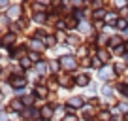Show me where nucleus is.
<instances>
[{
    "label": "nucleus",
    "mask_w": 128,
    "mask_h": 121,
    "mask_svg": "<svg viewBox=\"0 0 128 121\" xmlns=\"http://www.w3.org/2000/svg\"><path fill=\"white\" fill-rule=\"evenodd\" d=\"M60 65H62L66 70H74V68L77 66V63H76V59H74V57L68 55V57H62V59H60Z\"/></svg>",
    "instance_id": "nucleus-1"
},
{
    "label": "nucleus",
    "mask_w": 128,
    "mask_h": 121,
    "mask_svg": "<svg viewBox=\"0 0 128 121\" xmlns=\"http://www.w3.org/2000/svg\"><path fill=\"white\" fill-rule=\"evenodd\" d=\"M100 78H102V80H109V78H113V68H109V66L102 68V72H100Z\"/></svg>",
    "instance_id": "nucleus-2"
},
{
    "label": "nucleus",
    "mask_w": 128,
    "mask_h": 121,
    "mask_svg": "<svg viewBox=\"0 0 128 121\" xmlns=\"http://www.w3.org/2000/svg\"><path fill=\"white\" fill-rule=\"evenodd\" d=\"M68 106L70 108H79V106H83V100H81L79 97H74V98L68 100Z\"/></svg>",
    "instance_id": "nucleus-3"
},
{
    "label": "nucleus",
    "mask_w": 128,
    "mask_h": 121,
    "mask_svg": "<svg viewBox=\"0 0 128 121\" xmlns=\"http://www.w3.org/2000/svg\"><path fill=\"white\" fill-rule=\"evenodd\" d=\"M19 13H21V8H19V6H12V8H10V12H8V15L12 17V19H15V17H19Z\"/></svg>",
    "instance_id": "nucleus-4"
},
{
    "label": "nucleus",
    "mask_w": 128,
    "mask_h": 121,
    "mask_svg": "<svg viewBox=\"0 0 128 121\" xmlns=\"http://www.w3.org/2000/svg\"><path fill=\"white\" fill-rule=\"evenodd\" d=\"M12 110H13V112H19V110H23V102H21L19 98L12 100Z\"/></svg>",
    "instance_id": "nucleus-5"
},
{
    "label": "nucleus",
    "mask_w": 128,
    "mask_h": 121,
    "mask_svg": "<svg viewBox=\"0 0 128 121\" xmlns=\"http://www.w3.org/2000/svg\"><path fill=\"white\" fill-rule=\"evenodd\" d=\"M42 115H44L45 119H47V117H51V115H53V110L49 108V106H45V108L42 110Z\"/></svg>",
    "instance_id": "nucleus-6"
},
{
    "label": "nucleus",
    "mask_w": 128,
    "mask_h": 121,
    "mask_svg": "<svg viewBox=\"0 0 128 121\" xmlns=\"http://www.w3.org/2000/svg\"><path fill=\"white\" fill-rule=\"evenodd\" d=\"M12 85H13V87H23L24 80H23V78H21V80H19V78H17V80H12Z\"/></svg>",
    "instance_id": "nucleus-7"
},
{
    "label": "nucleus",
    "mask_w": 128,
    "mask_h": 121,
    "mask_svg": "<svg viewBox=\"0 0 128 121\" xmlns=\"http://www.w3.org/2000/svg\"><path fill=\"white\" fill-rule=\"evenodd\" d=\"M76 81H77L79 85H87V83H88V78H87V76H77Z\"/></svg>",
    "instance_id": "nucleus-8"
},
{
    "label": "nucleus",
    "mask_w": 128,
    "mask_h": 121,
    "mask_svg": "<svg viewBox=\"0 0 128 121\" xmlns=\"http://www.w3.org/2000/svg\"><path fill=\"white\" fill-rule=\"evenodd\" d=\"M34 21H38V23H44V21H45V15H44V13H36V15H34Z\"/></svg>",
    "instance_id": "nucleus-9"
},
{
    "label": "nucleus",
    "mask_w": 128,
    "mask_h": 121,
    "mask_svg": "<svg viewBox=\"0 0 128 121\" xmlns=\"http://www.w3.org/2000/svg\"><path fill=\"white\" fill-rule=\"evenodd\" d=\"M36 91H38V97H45V95H47V89L45 87H38Z\"/></svg>",
    "instance_id": "nucleus-10"
},
{
    "label": "nucleus",
    "mask_w": 128,
    "mask_h": 121,
    "mask_svg": "<svg viewBox=\"0 0 128 121\" xmlns=\"http://www.w3.org/2000/svg\"><path fill=\"white\" fill-rule=\"evenodd\" d=\"M117 27H119V28H126V27H128V23H126L124 19H119V21H117Z\"/></svg>",
    "instance_id": "nucleus-11"
},
{
    "label": "nucleus",
    "mask_w": 128,
    "mask_h": 121,
    "mask_svg": "<svg viewBox=\"0 0 128 121\" xmlns=\"http://www.w3.org/2000/svg\"><path fill=\"white\" fill-rule=\"evenodd\" d=\"M13 40H15V36H13V34H8V36L4 38V44H12Z\"/></svg>",
    "instance_id": "nucleus-12"
},
{
    "label": "nucleus",
    "mask_w": 128,
    "mask_h": 121,
    "mask_svg": "<svg viewBox=\"0 0 128 121\" xmlns=\"http://www.w3.org/2000/svg\"><path fill=\"white\" fill-rule=\"evenodd\" d=\"M104 15H106V13H104V10H98V12H94V17H96V19H102Z\"/></svg>",
    "instance_id": "nucleus-13"
},
{
    "label": "nucleus",
    "mask_w": 128,
    "mask_h": 121,
    "mask_svg": "<svg viewBox=\"0 0 128 121\" xmlns=\"http://www.w3.org/2000/svg\"><path fill=\"white\" fill-rule=\"evenodd\" d=\"M120 93H122L124 97L128 98V85H120Z\"/></svg>",
    "instance_id": "nucleus-14"
},
{
    "label": "nucleus",
    "mask_w": 128,
    "mask_h": 121,
    "mask_svg": "<svg viewBox=\"0 0 128 121\" xmlns=\"http://www.w3.org/2000/svg\"><path fill=\"white\" fill-rule=\"evenodd\" d=\"M111 44H113V45H119V44H120V38H117V36L111 38V40H109V45H111Z\"/></svg>",
    "instance_id": "nucleus-15"
},
{
    "label": "nucleus",
    "mask_w": 128,
    "mask_h": 121,
    "mask_svg": "<svg viewBox=\"0 0 128 121\" xmlns=\"http://www.w3.org/2000/svg\"><path fill=\"white\" fill-rule=\"evenodd\" d=\"M32 47H34V49H42V42H36V40H34V42H32Z\"/></svg>",
    "instance_id": "nucleus-16"
},
{
    "label": "nucleus",
    "mask_w": 128,
    "mask_h": 121,
    "mask_svg": "<svg viewBox=\"0 0 128 121\" xmlns=\"http://www.w3.org/2000/svg\"><path fill=\"white\" fill-rule=\"evenodd\" d=\"M98 57H100L102 60H108V53H106V51H100V53H98Z\"/></svg>",
    "instance_id": "nucleus-17"
},
{
    "label": "nucleus",
    "mask_w": 128,
    "mask_h": 121,
    "mask_svg": "<svg viewBox=\"0 0 128 121\" xmlns=\"http://www.w3.org/2000/svg\"><path fill=\"white\" fill-rule=\"evenodd\" d=\"M79 28H83V32H87V30H88V25L83 21V23H79Z\"/></svg>",
    "instance_id": "nucleus-18"
},
{
    "label": "nucleus",
    "mask_w": 128,
    "mask_h": 121,
    "mask_svg": "<svg viewBox=\"0 0 128 121\" xmlns=\"http://www.w3.org/2000/svg\"><path fill=\"white\" fill-rule=\"evenodd\" d=\"M111 91H113V89L109 87V85H106V87H104V95H111Z\"/></svg>",
    "instance_id": "nucleus-19"
},
{
    "label": "nucleus",
    "mask_w": 128,
    "mask_h": 121,
    "mask_svg": "<svg viewBox=\"0 0 128 121\" xmlns=\"http://www.w3.org/2000/svg\"><path fill=\"white\" fill-rule=\"evenodd\" d=\"M23 66L28 68V66H30V59H23Z\"/></svg>",
    "instance_id": "nucleus-20"
},
{
    "label": "nucleus",
    "mask_w": 128,
    "mask_h": 121,
    "mask_svg": "<svg viewBox=\"0 0 128 121\" xmlns=\"http://www.w3.org/2000/svg\"><path fill=\"white\" fill-rule=\"evenodd\" d=\"M100 117H102L104 121H108V119H109V113H108V112H104V113H100Z\"/></svg>",
    "instance_id": "nucleus-21"
},
{
    "label": "nucleus",
    "mask_w": 128,
    "mask_h": 121,
    "mask_svg": "<svg viewBox=\"0 0 128 121\" xmlns=\"http://www.w3.org/2000/svg\"><path fill=\"white\" fill-rule=\"evenodd\" d=\"M62 121H77V119H76V117H74V115H66V117H64Z\"/></svg>",
    "instance_id": "nucleus-22"
},
{
    "label": "nucleus",
    "mask_w": 128,
    "mask_h": 121,
    "mask_svg": "<svg viewBox=\"0 0 128 121\" xmlns=\"http://www.w3.org/2000/svg\"><path fill=\"white\" fill-rule=\"evenodd\" d=\"M115 21V13H109V17H108V23H113Z\"/></svg>",
    "instance_id": "nucleus-23"
},
{
    "label": "nucleus",
    "mask_w": 128,
    "mask_h": 121,
    "mask_svg": "<svg viewBox=\"0 0 128 121\" xmlns=\"http://www.w3.org/2000/svg\"><path fill=\"white\" fill-rule=\"evenodd\" d=\"M34 10H38V12H42V10H44V4H34Z\"/></svg>",
    "instance_id": "nucleus-24"
},
{
    "label": "nucleus",
    "mask_w": 128,
    "mask_h": 121,
    "mask_svg": "<svg viewBox=\"0 0 128 121\" xmlns=\"http://www.w3.org/2000/svg\"><path fill=\"white\" fill-rule=\"evenodd\" d=\"M119 106H120V108H119L120 112H128V106L126 104H119Z\"/></svg>",
    "instance_id": "nucleus-25"
},
{
    "label": "nucleus",
    "mask_w": 128,
    "mask_h": 121,
    "mask_svg": "<svg viewBox=\"0 0 128 121\" xmlns=\"http://www.w3.org/2000/svg\"><path fill=\"white\" fill-rule=\"evenodd\" d=\"M45 42H47V45H53V44H55V38H47Z\"/></svg>",
    "instance_id": "nucleus-26"
},
{
    "label": "nucleus",
    "mask_w": 128,
    "mask_h": 121,
    "mask_svg": "<svg viewBox=\"0 0 128 121\" xmlns=\"http://www.w3.org/2000/svg\"><path fill=\"white\" fill-rule=\"evenodd\" d=\"M38 70H40V72H44V70H45V65H44V63H40V65H38Z\"/></svg>",
    "instance_id": "nucleus-27"
},
{
    "label": "nucleus",
    "mask_w": 128,
    "mask_h": 121,
    "mask_svg": "<svg viewBox=\"0 0 128 121\" xmlns=\"http://www.w3.org/2000/svg\"><path fill=\"white\" fill-rule=\"evenodd\" d=\"M30 102H32V97H26V98H24V102H23V104H30Z\"/></svg>",
    "instance_id": "nucleus-28"
},
{
    "label": "nucleus",
    "mask_w": 128,
    "mask_h": 121,
    "mask_svg": "<svg viewBox=\"0 0 128 121\" xmlns=\"http://www.w3.org/2000/svg\"><path fill=\"white\" fill-rule=\"evenodd\" d=\"M0 121H6V115H4V113H0Z\"/></svg>",
    "instance_id": "nucleus-29"
},
{
    "label": "nucleus",
    "mask_w": 128,
    "mask_h": 121,
    "mask_svg": "<svg viewBox=\"0 0 128 121\" xmlns=\"http://www.w3.org/2000/svg\"><path fill=\"white\" fill-rule=\"evenodd\" d=\"M126 49H128V44H126Z\"/></svg>",
    "instance_id": "nucleus-30"
}]
</instances>
